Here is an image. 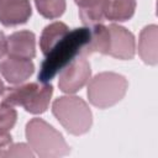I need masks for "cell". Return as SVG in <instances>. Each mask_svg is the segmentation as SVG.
I'll return each mask as SVG.
<instances>
[{"label": "cell", "instance_id": "cell-21", "mask_svg": "<svg viewBox=\"0 0 158 158\" xmlns=\"http://www.w3.org/2000/svg\"><path fill=\"white\" fill-rule=\"evenodd\" d=\"M5 85H4V83H2V80L0 79V95H2L4 94V91H5Z\"/></svg>", "mask_w": 158, "mask_h": 158}, {"label": "cell", "instance_id": "cell-1", "mask_svg": "<svg viewBox=\"0 0 158 158\" xmlns=\"http://www.w3.org/2000/svg\"><path fill=\"white\" fill-rule=\"evenodd\" d=\"M90 37L89 27H79L69 31L47 54L41 64L38 80L48 83L64 67H67L88 44Z\"/></svg>", "mask_w": 158, "mask_h": 158}, {"label": "cell", "instance_id": "cell-12", "mask_svg": "<svg viewBox=\"0 0 158 158\" xmlns=\"http://www.w3.org/2000/svg\"><path fill=\"white\" fill-rule=\"evenodd\" d=\"M107 0H84L79 6V17L86 27L101 23L106 19Z\"/></svg>", "mask_w": 158, "mask_h": 158}, {"label": "cell", "instance_id": "cell-2", "mask_svg": "<svg viewBox=\"0 0 158 158\" xmlns=\"http://www.w3.org/2000/svg\"><path fill=\"white\" fill-rule=\"evenodd\" d=\"M26 138L32 151L42 158L63 157L70 151L62 133L42 118H32L27 122Z\"/></svg>", "mask_w": 158, "mask_h": 158}, {"label": "cell", "instance_id": "cell-14", "mask_svg": "<svg viewBox=\"0 0 158 158\" xmlns=\"http://www.w3.org/2000/svg\"><path fill=\"white\" fill-rule=\"evenodd\" d=\"M68 32H69L68 26L60 21L46 26L40 38V47L42 53L46 56Z\"/></svg>", "mask_w": 158, "mask_h": 158}, {"label": "cell", "instance_id": "cell-10", "mask_svg": "<svg viewBox=\"0 0 158 158\" xmlns=\"http://www.w3.org/2000/svg\"><path fill=\"white\" fill-rule=\"evenodd\" d=\"M10 57L32 59L36 56V37L30 31H17L7 37V52Z\"/></svg>", "mask_w": 158, "mask_h": 158}, {"label": "cell", "instance_id": "cell-20", "mask_svg": "<svg viewBox=\"0 0 158 158\" xmlns=\"http://www.w3.org/2000/svg\"><path fill=\"white\" fill-rule=\"evenodd\" d=\"M6 52H7V38L0 31V59L5 56Z\"/></svg>", "mask_w": 158, "mask_h": 158}, {"label": "cell", "instance_id": "cell-5", "mask_svg": "<svg viewBox=\"0 0 158 158\" xmlns=\"http://www.w3.org/2000/svg\"><path fill=\"white\" fill-rule=\"evenodd\" d=\"M127 89L128 81L123 75L114 72H102L90 80L86 94L94 106L107 109L121 101Z\"/></svg>", "mask_w": 158, "mask_h": 158}, {"label": "cell", "instance_id": "cell-16", "mask_svg": "<svg viewBox=\"0 0 158 158\" xmlns=\"http://www.w3.org/2000/svg\"><path fill=\"white\" fill-rule=\"evenodd\" d=\"M38 12L46 19H57L65 10V0H35Z\"/></svg>", "mask_w": 158, "mask_h": 158}, {"label": "cell", "instance_id": "cell-7", "mask_svg": "<svg viewBox=\"0 0 158 158\" xmlns=\"http://www.w3.org/2000/svg\"><path fill=\"white\" fill-rule=\"evenodd\" d=\"M107 28L110 32V46L107 54L122 60L132 59L136 51L133 35L127 28L115 23L110 25Z\"/></svg>", "mask_w": 158, "mask_h": 158}, {"label": "cell", "instance_id": "cell-6", "mask_svg": "<svg viewBox=\"0 0 158 158\" xmlns=\"http://www.w3.org/2000/svg\"><path fill=\"white\" fill-rule=\"evenodd\" d=\"M91 69L85 58H74L60 70L58 86L63 93L73 94L80 90L90 79Z\"/></svg>", "mask_w": 158, "mask_h": 158}, {"label": "cell", "instance_id": "cell-22", "mask_svg": "<svg viewBox=\"0 0 158 158\" xmlns=\"http://www.w3.org/2000/svg\"><path fill=\"white\" fill-rule=\"evenodd\" d=\"M74 1H75L77 4H80V2H81V1H84V0H74Z\"/></svg>", "mask_w": 158, "mask_h": 158}, {"label": "cell", "instance_id": "cell-19", "mask_svg": "<svg viewBox=\"0 0 158 158\" xmlns=\"http://www.w3.org/2000/svg\"><path fill=\"white\" fill-rule=\"evenodd\" d=\"M12 144V138L7 132H0V157H6L10 146Z\"/></svg>", "mask_w": 158, "mask_h": 158}, {"label": "cell", "instance_id": "cell-9", "mask_svg": "<svg viewBox=\"0 0 158 158\" xmlns=\"http://www.w3.org/2000/svg\"><path fill=\"white\" fill-rule=\"evenodd\" d=\"M35 72V65L30 59L7 56L0 63V73L10 84H21Z\"/></svg>", "mask_w": 158, "mask_h": 158}, {"label": "cell", "instance_id": "cell-13", "mask_svg": "<svg viewBox=\"0 0 158 158\" xmlns=\"http://www.w3.org/2000/svg\"><path fill=\"white\" fill-rule=\"evenodd\" d=\"M90 28V37L88 44L84 47L81 51L80 56H88L95 52L107 54L109 52V46H110V32L106 26L102 23L95 25L89 27Z\"/></svg>", "mask_w": 158, "mask_h": 158}, {"label": "cell", "instance_id": "cell-18", "mask_svg": "<svg viewBox=\"0 0 158 158\" xmlns=\"http://www.w3.org/2000/svg\"><path fill=\"white\" fill-rule=\"evenodd\" d=\"M6 157H35L31 147L25 143H15L10 146Z\"/></svg>", "mask_w": 158, "mask_h": 158}, {"label": "cell", "instance_id": "cell-8", "mask_svg": "<svg viewBox=\"0 0 158 158\" xmlns=\"http://www.w3.org/2000/svg\"><path fill=\"white\" fill-rule=\"evenodd\" d=\"M31 14L30 0H0V22L4 26L25 23Z\"/></svg>", "mask_w": 158, "mask_h": 158}, {"label": "cell", "instance_id": "cell-15", "mask_svg": "<svg viewBox=\"0 0 158 158\" xmlns=\"http://www.w3.org/2000/svg\"><path fill=\"white\" fill-rule=\"evenodd\" d=\"M136 10V0H107L106 19L111 21H127Z\"/></svg>", "mask_w": 158, "mask_h": 158}, {"label": "cell", "instance_id": "cell-11", "mask_svg": "<svg viewBox=\"0 0 158 158\" xmlns=\"http://www.w3.org/2000/svg\"><path fill=\"white\" fill-rule=\"evenodd\" d=\"M157 40H158V27L156 25L146 26L139 33L138 53L146 64H151V65L157 64L158 60Z\"/></svg>", "mask_w": 158, "mask_h": 158}, {"label": "cell", "instance_id": "cell-3", "mask_svg": "<svg viewBox=\"0 0 158 158\" xmlns=\"http://www.w3.org/2000/svg\"><path fill=\"white\" fill-rule=\"evenodd\" d=\"M52 112L58 122L72 135L86 133L93 125V114L88 104L78 96H60L54 100Z\"/></svg>", "mask_w": 158, "mask_h": 158}, {"label": "cell", "instance_id": "cell-17", "mask_svg": "<svg viewBox=\"0 0 158 158\" xmlns=\"http://www.w3.org/2000/svg\"><path fill=\"white\" fill-rule=\"evenodd\" d=\"M17 112L16 110L7 104L0 105V132H7L11 130L16 122Z\"/></svg>", "mask_w": 158, "mask_h": 158}, {"label": "cell", "instance_id": "cell-4", "mask_svg": "<svg viewBox=\"0 0 158 158\" xmlns=\"http://www.w3.org/2000/svg\"><path fill=\"white\" fill-rule=\"evenodd\" d=\"M52 94L53 86L51 84L33 81L5 89L2 102L11 106H22L31 114H42L48 109Z\"/></svg>", "mask_w": 158, "mask_h": 158}]
</instances>
